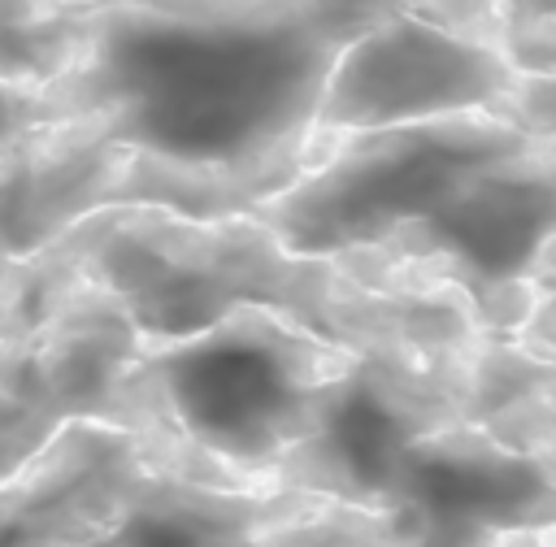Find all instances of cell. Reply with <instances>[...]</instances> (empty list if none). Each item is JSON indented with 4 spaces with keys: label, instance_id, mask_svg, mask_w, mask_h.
Segmentation results:
<instances>
[{
    "label": "cell",
    "instance_id": "6da1fadb",
    "mask_svg": "<svg viewBox=\"0 0 556 547\" xmlns=\"http://www.w3.org/2000/svg\"><path fill=\"white\" fill-rule=\"evenodd\" d=\"M421 0H65L4 30V126L87 117L165 161L291 187L339 52Z\"/></svg>",
    "mask_w": 556,
    "mask_h": 547
},
{
    "label": "cell",
    "instance_id": "7a4b0ae2",
    "mask_svg": "<svg viewBox=\"0 0 556 547\" xmlns=\"http://www.w3.org/2000/svg\"><path fill=\"white\" fill-rule=\"evenodd\" d=\"M39 256L113 291L152 339L217 326L243 304H269L352 347H473L486 330L456 291H378L334 256H308L256 213L187 217L156 204H113L78 217Z\"/></svg>",
    "mask_w": 556,
    "mask_h": 547
},
{
    "label": "cell",
    "instance_id": "3957f363",
    "mask_svg": "<svg viewBox=\"0 0 556 547\" xmlns=\"http://www.w3.org/2000/svg\"><path fill=\"white\" fill-rule=\"evenodd\" d=\"M361 352L313 326L243 304L208 330L152 339L143 352V438L156 469L208 486L261 491L317 434Z\"/></svg>",
    "mask_w": 556,
    "mask_h": 547
},
{
    "label": "cell",
    "instance_id": "277c9868",
    "mask_svg": "<svg viewBox=\"0 0 556 547\" xmlns=\"http://www.w3.org/2000/svg\"><path fill=\"white\" fill-rule=\"evenodd\" d=\"M334 260L378 291L456 287L486 334L517 339L556 287V143L473 169L421 221Z\"/></svg>",
    "mask_w": 556,
    "mask_h": 547
},
{
    "label": "cell",
    "instance_id": "5b68a950",
    "mask_svg": "<svg viewBox=\"0 0 556 547\" xmlns=\"http://www.w3.org/2000/svg\"><path fill=\"white\" fill-rule=\"evenodd\" d=\"M539 143L500 113H460L382 130H313L304 174L256 204L287 247L339 256L374 247L434 213L473 169Z\"/></svg>",
    "mask_w": 556,
    "mask_h": 547
},
{
    "label": "cell",
    "instance_id": "8992f818",
    "mask_svg": "<svg viewBox=\"0 0 556 547\" xmlns=\"http://www.w3.org/2000/svg\"><path fill=\"white\" fill-rule=\"evenodd\" d=\"M482 339L473 347L452 352H361L356 369L334 391L317 434L300 443L274 469V478L282 486L378 508L395 478V465L417 438L469 421L473 360Z\"/></svg>",
    "mask_w": 556,
    "mask_h": 547
},
{
    "label": "cell",
    "instance_id": "52a82bcc",
    "mask_svg": "<svg viewBox=\"0 0 556 547\" xmlns=\"http://www.w3.org/2000/svg\"><path fill=\"white\" fill-rule=\"evenodd\" d=\"M513 78L517 61L504 48L456 35L408 4L365 26L339 52L317 104V130H382L491 113Z\"/></svg>",
    "mask_w": 556,
    "mask_h": 547
},
{
    "label": "cell",
    "instance_id": "ba28073f",
    "mask_svg": "<svg viewBox=\"0 0 556 547\" xmlns=\"http://www.w3.org/2000/svg\"><path fill=\"white\" fill-rule=\"evenodd\" d=\"M378 508L404 547H500L517 530H556V460L456 421L404 451Z\"/></svg>",
    "mask_w": 556,
    "mask_h": 547
},
{
    "label": "cell",
    "instance_id": "9c48e42d",
    "mask_svg": "<svg viewBox=\"0 0 556 547\" xmlns=\"http://www.w3.org/2000/svg\"><path fill=\"white\" fill-rule=\"evenodd\" d=\"M265 547H404L387 508L317 495L265 534Z\"/></svg>",
    "mask_w": 556,
    "mask_h": 547
},
{
    "label": "cell",
    "instance_id": "30bf717a",
    "mask_svg": "<svg viewBox=\"0 0 556 547\" xmlns=\"http://www.w3.org/2000/svg\"><path fill=\"white\" fill-rule=\"evenodd\" d=\"M478 425H486L500 443H508L517 451H534V456L556 460V391L513 399L500 412L482 417Z\"/></svg>",
    "mask_w": 556,
    "mask_h": 547
},
{
    "label": "cell",
    "instance_id": "8fae6325",
    "mask_svg": "<svg viewBox=\"0 0 556 547\" xmlns=\"http://www.w3.org/2000/svg\"><path fill=\"white\" fill-rule=\"evenodd\" d=\"M491 113L508 117L513 126H521L534 139L556 143V69L517 65V78H513L508 96Z\"/></svg>",
    "mask_w": 556,
    "mask_h": 547
},
{
    "label": "cell",
    "instance_id": "7c38bea8",
    "mask_svg": "<svg viewBox=\"0 0 556 547\" xmlns=\"http://www.w3.org/2000/svg\"><path fill=\"white\" fill-rule=\"evenodd\" d=\"M500 13H504V39L517 30L556 26V0H500Z\"/></svg>",
    "mask_w": 556,
    "mask_h": 547
},
{
    "label": "cell",
    "instance_id": "4fadbf2b",
    "mask_svg": "<svg viewBox=\"0 0 556 547\" xmlns=\"http://www.w3.org/2000/svg\"><path fill=\"white\" fill-rule=\"evenodd\" d=\"M530 352H539V356H547V360H556V295H543V304L534 308V317L521 326V334H517Z\"/></svg>",
    "mask_w": 556,
    "mask_h": 547
}]
</instances>
